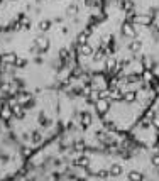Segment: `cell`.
I'll return each instance as SVG.
<instances>
[{"label": "cell", "instance_id": "6da1fadb", "mask_svg": "<svg viewBox=\"0 0 159 181\" xmlns=\"http://www.w3.org/2000/svg\"><path fill=\"white\" fill-rule=\"evenodd\" d=\"M129 180L130 181H142L144 176L140 175V173H137V171H130V173H129Z\"/></svg>", "mask_w": 159, "mask_h": 181}]
</instances>
